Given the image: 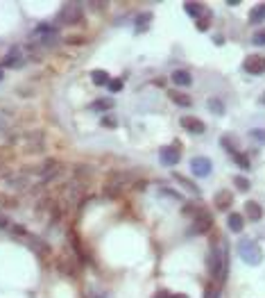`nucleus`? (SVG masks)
<instances>
[{
    "label": "nucleus",
    "instance_id": "f257e3e1",
    "mask_svg": "<svg viewBox=\"0 0 265 298\" xmlns=\"http://www.w3.org/2000/svg\"><path fill=\"white\" fill-rule=\"evenodd\" d=\"M209 276L217 282V285H224L229 276V255L224 248L222 241H215V244L209 248Z\"/></svg>",
    "mask_w": 265,
    "mask_h": 298
},
{
    "label": "nucleus",
    "instance_id": "f03ea898",
    "mask_svg": "<svg viewBox=\"0 0 265 298\" xmlns=\"http://www.w3.org/2000/svg\"><path fill=\"white\" fill-rule=\"evenodd\" d=\"M238 257L245 262L247 266H259L263 262V250H261L259 241L252 237H240L238 239Z\"/></svg>",
    "mask_w": 265,
    "mask_h": 298
},
{
    "label": "nucleus",
    "instance_id": "7ed1b4c3",
    "mask_svg": "<svg viewBox=\"0 0 265 298\" xmlns=\"http://www.w3.org/2000/svg\"><path fill=\"white\" fill-rule=\"evenodd\" d=\"M32 41H39V46H53L57 41V27L48 25V23L37 25L32 32Z\"/></svg>",
    "mask_w": 265,
    "mask_h": 298
},
{
    "label": "nucleus",
    "instance_id": "20e7f679",
    "mask_svg": "<svg viewBox=\"0 0 265 298\" xmlns=\"http://www.w3.org/2000/svg\"><path fill=\"white\" fill-rule=\"evenodd\" d=\"M59 21L66 23V25H75V23L82 21V5H77V2H68V5L61 7V11H59Z\"/></svg>",
    "mask_w": 265,
    "mask_h": 298
},
{
    "label": "nucleus",
    "instance_id": "39448f33",
    "mask_svg": "<svg viewBox=\"0 0 265 298\" xmlns=\"http://www.w3.org/2000/svg\"><path fill=\"white\" fill-rule=\"evenodd\" d=\"M243 69L249 75H263L265 73V55H247L243 62Z\"/></svg>",
    "mask_w": 265,
    "mask_h": 298
},
{
    "label": "nucleus",
    "instance_id": "423d86ee",
    "mask_svg": "<svg viewBox=\"0 0 265 298\" xmlns=\"http://www.w3.org/2000/svg\"><path fill=\"white\" fill-rule=\"evenodd\" d=\"M211 228H213V217H211V214H207V212L195 214V223H193V228H191L193 234H204V232H209Z\"/></svg>",
    "mask_w": 265,
    "mask_h": 298
},
{
    "label": "nucleus",
    "instance_id": "0eeeda50",
    "mask_svg": "<svg viewBox=\"0 0 265 298\" xmlns=\"http://www.w3.org/2000/svg\"><path fill=\"white\" fill-rule=\"evenodd\" d=\"M179 157H181L179 148H175V146H161L159 148V159L163 166H175V164H179Z\"/></svg>",
    "mask_w": 265,
    "mask_h": 298
},
{
    "label": "nucleus",
    "instance_id": "6e6552de",
    "mask_svg": "<svg viewBox=\"0 0 265 298\" xmlns=\"http://www.w3.org/2000/svg\"><path fill=\"white\" fill-rule=\"evenodd\" d=\"M211 168H213V164H211V159H207V157H193L191 159V171H193V175H197V178H207V175L211 173Z\"/></svg>",
    "mask_w": 265,
    "mask_h": 298
},
{
    "label": "nucleus",
    "instance_id": "1a4fd4ad",
    "mask_svg": "<svg viewBox=\"0 0 265 298\" xmlns=\"http://www.w3.org/2000/svg\"><path fill=\"white\" fill-rule=\"evenodd\" d=\"M23 53H21V48L18 46H14V48L9 50V53L2 57V62H0V69H9V66H21L23 64Z\"/></svg>",
    "mask_w": 265,
    "mask_h": 298
},
{
    "label": "nucleus",
    "instance_id": "9d476101",
    "mask_svg": "<svg viewBox=\"0 0 265 298\" xmlns=\"http://www.w3.org/2000/svg\"><path fill=\"white\" fill-rule=\"evenodd\" d=\"M181 125H184V130L191 132V135H204V130H207V125L202 123L200 119H195V116H184Z\"/></svg>",
    "mask_w": 265,
    "mask_h": 298
},
{
    "label": "nucleus",
    "instance_id": "9b49d317",
    "mask_svg": "<svg viewBox=\"0 0 265 298\" xmlns=\"http://www.w3.org/2000/svg\"><path fill=\"white\" fill-rule=\"evenodd\" d=\"M231 203H233V196L229 194V191H217L215 196H213V205L217 207L220 212H229V207H231Z\"/></svg>",
    "mask_w": 265,
    "mask_h": 298
},
{
    "label": "nucleus",
    "instance_id": "f8f14e48",
    "mask_svg": "<svg viewBox=\"0 0 265 298\" xmlns=\"http://www.w3.org/2000/svg\"><path fill=\"white\" fill-rule=\"evenodd\" d=\"M227 225H229V230H231V232H243V228H245L243 214H238V212H229Z\"/></svg>",
    "mask_w": 265,
    "mask_h": 298
},
{
    "label": "nucleus",
    "instance_id": "ddd939ff",
    "mask_svg": "<svg viewBox=\"0 0 265 298\" xmlns=\"http://www.w3.org/2000/svg\"><path fill=\"white\" fill-rule=\"evenodd\" d=\"M172 82H175V87H191V84H193V75L188 73V71H184V69H177L175 73H172Z\"/></svg>",
    "mask_w": 265,
    "mask_h": 298
},
{
    "label": "nucleus",
    "instance_id": "4468645a",
    "mask_svg": "<svg viewBox=\"0 0 265 298\" xmlns=\"http://www.w3.org/2000/svg\"><path fill=\"white\" fill-rule=\"evenodd\" d=\"M168 96H170V100L175 105H179V107H191L193 105V100H191V96L188 93H184V91H177V89H170L168 91Z\"/></svg>",
    "mask_w": 265,
    "mask_h": 298
},
{
    "label": "nucleus",
    "instance_id": "2eb2a0df",
    "mask_svg": "<svg viewBox=\"0 0 265 298\" xmlns=\"http://www.w3.org/2000/svg\"><path fill=\"white\" fill-rule=\"evenodd\" d=\"M245 212H247V217L252 219V221H261V217H263V207H261L256 201L245 203Z\"/></svg>",
    "mask_w": 265,
    "mask_h": 298
},
{
    "label": "nucleus",
    "instance_id": "dca6fc26",
    "mask_svg": "<svg viewBox=\"0 0 265 298\" xmlns=\"http://www.w3.org/2000/svg\"><path fill=\"white\" fill-rule=\"evenodd\" d=\"M184 9H186V14H188V16L197 18V21L202 18V14H207V9H204V5H202V2H186Z\"/></svg>",
    "mask_w": 265,
    "mask_h": 298
},
{
    "label": "nucleus",
    "instance_id": "f3484780",
    "mask_svg": "<svg viewBox=\"0 0 265 298\" xmlns=\"http://www.w3.org/2000/svg\"><path fill=\"white\" fill-rule=\"evenodd\" d=\"M27 244H30V248L34 250V253H39V255H48L50 253V246L43 241V239H39V237H30L27 239Z\"/></svg>",
    "mask_w": 265,
    "mask_h": 298
},
{
    "label": "nucleus",
    "instance_id": "a211bd4d",
    "mask_svg": "<svg viewBox=\"0 0 265 298\" xmlns=\"http://www.w3.org/2000/svg\"><path fill=\"white\" fill-rule=\"evenodd\" d=\"M265 21V5L261 2V5L252 7V11H249V23L252 25H259V23Z\"/></svg>",
    "mask_w": 265,
    "mask_h": 298
},
{
    "label": "nucleus",
    "instance_id": "6ab92c4d",
    "mask_svg": "<svg viewBox=\"0 0 265 298\" xmlns=\"http://www.w3.org/2000/svg\"><path fill=\"white\" fill-rule=\"evenodd\" d=\"M91 80H93V84H96V87H106L111 77H109V73H106V71L98 69V71H93V73H91Z\"/></svg>",
    "mask_w": 265,
    "mask_h": 298
},
{
    "label": "nucleus",
    "instance_id": "aec40b11",
    "mask_svg": "<svg viewBox=\"0 0 265 298\" xmlns=\"http://www.w3.org/2000/svg\"><path fill=\"white\" fill-rule=\"evenodd\" d=\"M175 180L181 184V187H186V189L191 191V194H195V196H202V191H200V187H197L195 182H191V180H186L184 175H179V173H175Z\"/></svg>",
    "mask_w": 265,
    "mask_h": 298
},
{
    "label": "nucleus",
    "instance_id": "412c9836",
    "mask_svg": "<svg viewBox=\"0 0 265 298\" xmlns=\"http://www.w3.org/2000/svg\"><path fill=\"white\" fill-rule=\"evenodd\" d=\"M233 162L238 164L240 168H245V171H249V166H252V164H249V159H247V155H245V152H240V150L233 152Z\"/></svg>",
    "mask_w": 265,
    "mask_h": 298
},
{
    "label": "nucleus",
    "instance_id": "4be33fe9",
    "mask_svg": "<svg viewBox=\"0 0 265 298\" xmlns=\"http://www.w3.org/2000/svg\"><path fill=\"white\" fill-rule=\"evenodd\" d=\"M233 187H236L238 191H249L252 184H249V180L245 178V175H233Z\"/></svg>",
    "mask_w": 265,
    "mask_h": 298
},
{
    "label": "nucleus",
    "instance_id": "5701e85b",
    "mask_svg": "<svg viewBox=\"0 0 265 298\" xmlns=\"http://www.w3.org/2000/svg\"><path fill=\"white\" fill-rule=\"evenodd\" d=\"M209 112H213V114H217V116H222V114H224V105H222V100H217V98H211V100H209Z\"/></svg>",
    "mask_w": 265,
    "mask_h": 298
},
{
    "label": "nucleus",
    "instance_id": "b1692460",
    "mask_svg": "<svg viewBox=\"0 0 265 298\" xmlns=\"http://www.w3.org/2000/svg\"><path fill=\"white\" fill-rule=\"evenodd\" d=\"M150 21H152V14H150V11H143V14L136 18V30H138V32H143Z\"/></svg>",
    "mask_w": 265,
    "mask_h": 298
},
{
    "label": "nucleus",
    "instance_id": "393cba45",
    "mask_svg": "<svg viewBox=\"0 0 265 298\" xmlns=\"http://www.w3.org/2000/svg\"><path fill=\"white\" fill-rule=\"evenodd\" d=\"M111 107H113V103L109 100V98H105V100H96V103L91 105V109H96V112H109Z\"/></svg>",
    "mask_w": 265,
    "mask_h": 298
},
{
    "label": "nucleus",
    "instance_id": "a878e982",
    "mask_svg": "<svg viewBox=\"0 0 265 298\" xmlns=\"http://www.w3.org/2000/svg\"><path fill=\"white\" fill-rule=\"evenodd\" d=\"M249 137H252L256 144H263V146H265V130H263V128H254V130H249Z\"/></svg>",
    "mask_w": 265,
    "mask_h": 298
},
{
    "label": "nucleus",
    "instance_id": "bb28decb",
    "mask_svg": "<svg viewBox=\"0 0 265 298\" xmlns=\"http://www.w3.org/2000/svg\"><path fill=\"white\" fill-rule=\"evenodd\" d=\"M252 44L254 46H265V30H259V32L252 34Z\"/></svg>",
    "mask_w": 265,
    "mask_h": 298
},
{
    "label": "nucleus",
    "instance_id": "cd10ccee",
    "mask_svg": "<svg viewBox=\"0 0 265 298\" xmlns=\"http://www.w3.org/2000/svg\"><path fill=\"white\" fill-rule=\"evenodd\" d=\"M106 89L111 93H118V91H122V80H109V84H106Z\"/></svg>",
    "mask_w": 265,
    "mask_h": 298
},
{
    "label": "nucleus",
    "instance_id": "c85d7f7f",
    "mask_svg": "<svg viewBox=\"0 0 265 298\" xmlns=\"http://www.w3.org/2000/svg\"><path fill=\"white\" fill-rule=\"evenodd\" d=\"M161 194L168 196V198H175V201H181V194H179V191H172V189H165V187H163V189H161Z\"/></svg>",
    "mask_w": 265,
    "mask_h": 298
},
{
    "label": "nucleus",
    "instance_id": "c756f323",
    "mask_svg": "<svg viewBox=\"0 0 265 298\" xmlns=\"http://www.w3.org/2000/svg\"><path fill=\"white\" fill-rule=\"evenodd\" d=\"M102 125L111 130V128H116V119H113V116H105V119H102Z\"/></svg>",
    "mask_w": 265,
    "mask_h": 298
},
{
    "label": "nucleus",
    "instance_id": "7c9ffc66",
    "mask_svg": "<svg viewBox=\"0 0 265 298\" xmlns=\"http://www.w3.org/2000/svg\"><path fill=\"white\" fill-rule=\"evenodd\" d=\"M197 30H202V32H204V30H209V16L197 21Z\"/></svg>",
    "mask_w": 265,
    "mask_h": 298
},
{
    "label": "nucleus",
    "instance_id": "2f4dec72",
    "mask_svg": "<svg viewBox=\"0 0 265 298\" xmlns=\"http://www.w3.org/2000/svg\"><path fill=\"white\" fill-rule=\"evenodd\" d=\"M11 230H14V234H25V232H27V230L23 228V225H14Z\"/></svg>",
    "mask_w": 265,
    "mask_h": 298
},
{
    "label": "nucleus",
    "instance_id": "473e14b6",
    "mask_svg": "<svg viewBox=\"0 0 265 298\" xmlns=\"http://www.w3.org/2000/svg\"><path fill=\"white\" fill-rule=\"evenodd\" d=\"M154 298H170V294H168V292H163V289H161V292L157 294V296H154Z\"/></svg>",
    "mask_w": 265,
    "mask_h": 298
},
{
    "label": "nucleus",
    "instance_id": "72a5a7b5",
    "mask_svg": "<svg viewBox=\"0 0 265 298\" xmlns=\"http://www.w3.org/2000/svg\"><path fill=\"white\" fill-rule=\"evenodd\" d=\"M170 298H188V296H186V294H172Z\"/></svg>",
    "mask_w": 265,
    "mask_h": 298
},
{
    "label": "nucleus",
    "instance_id": "f704fd0d",
    "mask_svg": "<svg viewBox=\"0 0 265 298\" xmlns=\"http://www.w3.org/2000/svg\"><path fill=\"white\" fill-rule=\"evenodd\" d=\"M259 103H261V105H265V93H263V96L259 98Z\"/></svg>",
    "mask_w": 265,
    "mask_h": 298
}]
</instances>
